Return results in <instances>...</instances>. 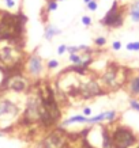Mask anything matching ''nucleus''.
Here are the masks:
<instances>
[{
  "label": "nucleus",
  "mask_w": 139,
  "mask_h": 148,
  "mask_svg": "<svg viewBox=\"0 0 139 148\" xmlns=\"http://www.w3.org/2000/svg\"><path fill=\"white\" fill-rule=\"evenodd\" d=\"M19 114V107L10 99H0V118L15 117Z\"/></svg>",
  "instance_id": "nucleus-9"
},
{
  "label": "nucleus",
  "mask_w": 139,
  "mask_h": 148,
  "mask_svg": "<svg viewBox=\"0 0 139 148\" xmlns=\"http://www.w3.org/2000/svg\"><path fill=\"white\" fill-rule=\"evenodd\" d=\"M57 67H59V61L55 60V59H53V60H49V61L46 62V68H48V69H56Z\"/></svg>",
  "instance_id": "nucleus-19"
},
{
  "label": "nucleus",
  "mask_w": 139,
  "mask_h": 148,
  "mask_svg": "<svg viewBox=\"0 0 139 148\" xmlns=\"http://www.w3.org/2000/svg\"><path fill=\"white\" fill-rule=\"evenodd\" d=\"M81 22H82L83 26H90L91 25V18H90L89 15H83L82 19H81Z\"/></svg>",
  "instance_id": "nucleus-23"
},
{
  "label": "nucleus",
  "mask_w": 139,
  "mask_h": 148,
  "mask_svg": "<svg viewBox=\"0 0 139 148\" xmlns=\"http://www.w3.org/2000/svg\"><path fill=\"white\" fill-rule=\"evenodd\" d=\"M90 114H91V109H90V107H85V109H83V116L89 117Z\"/></svg>",
  "instance_id": "nucleus-27"
},
{
  "label": "nucleus",
  "mask_w": 139,
  "mask_h": 148,
  "mask_svg": "<svg viewBox=\"0 0 139 148\" xmlns=\"http://www.w3.org/2000/svg\"><path fill=\"white\" fill-rule=\"evenodd\" d=\"M26 69H27V74L30 75V76H33V78L41 76L42 72H44V62H42V59H41L37 53L30 55L29 59H27Z\"/></svg>",
  "instance_id": "nucleus-6"
},
{
  "label": "nucleus",
  "mask_w": 139,
  "mask_h": 148,
  "mask_svg": "<svg viewBox=\"0 0 139 148\" xmlns=\"http://www.w3.org/2000/svg\"><path fill=\"white\" fill-rule=\"evenodd\" d=\"M136 143V136L130 128L117 126L112 132V144L113 148H131Z\"/></svg>",
  "instance_id": "nucleus-2"
},
{
  "label": "nucleus",
  "mask_w": 139,
  "mask_h": 148,
  "mask_svg": "<svg viewBox=\"0 0 139 148\" xmlns=\"http://www.w3.org/2000/svg\"><path fill=\"white\" fill-rule=\"evenodd\" d=\"M102 94H104V91H102L101 86L95 80H89L87 83H85L79 87V95L83 99L94 98L97 95H102Z\"/></svg>",
  "instance_id": "nucleus-7"
},
{
  "label": "nucleus",
  "mask_w": 139,
  "mask_h": 148,
  "mask_svg": "<svg viewBox=\"0 0 139 148\" xmlns=\"http://www.w3.org/2000/svg\"><path fill=\"white\" fill-rule=\"evenodd\" d=\"M120 68L119 67H109L101 76L102 84L108 88H116L121 86L123 83L120 82Z\"/></svg>",
  "instance_id": "nucleus-5"
},
{
  "label": "nucleus",
  "mask_w": 139,
  "mask_h": 148,
  "mask_svg": "<svg viewBox=\"0 0 139 148\" xmlns=\"http://www.w3.org/2000/svg\"><path fill=\"white\" fill-rule=\"evenodd\" d=\"M89 1H91V0H83V3H85V4H87Z\"/></svg>",
  "instance_id": "nucleus-28"
},
{
  "label": "nucleus",
  "mask_w": 139,
  "mask_h": 148,
  "mask_svg": "<svg viewBox=\"0 0 139 148\" xmlns=\"http://www.w3.org/2000/svg\"><path fill=\"white\" fill-rule=\"evenodd\" d=\"M94 43L97 46H104L107 43V39H105V37H97L94 39Z\"/></svg>",
  "instance_id": "nucleus-22"
},
{
  "label": "nucleus",
  "mask_w": 139,
  "mask_h": 148,
  "mask_svg": "<svg viewBox=\"0 0 139 148\" xmlns=\"http://www.w3.org/2000/svg\"><path fill=\"white\" fill-rule=\"evenodd\" d=\"M86 124L87 122V117L86 116H72V117H70L68 120H66V121H63V126H70V125H72V124Z\"/></svg>",
  "instance_id": "nucleus-12"
},
{
  "label": "nucleus",
  "mask_w": 139,
  "mask_h": 148,
  "mask_svg": "<svg viewBox=\"0 0 139 148\" xmlns=\"http://www.w3.org/2000/svg\"><path fill=\"white\" fill-rule=\"evenodd\" d=\"M40 116H41V103H40V97L32 95L27 99L26 109L23 111L22 120L26 124H36L40 122Z\"/></svg>",
  "instance_id": "nucleus-4"
},
{
  "label": "nucleus",
  "mask_w": 139,
  "mask_h": 148,
  "mask_svg": "<svg viewBox=\"0 0 139 148\" xmlns=\"http://www.w3.org/2000/svg\"><path fill=\"white\" fill-rule=\"evenodd\" d=\"M38 97H40V103H41L40 122L44 125V128L55 126L62 118V110L55 97L53 88L49 84H45L41 87Z\"/></svg>",
  "instance_id": "nucleus-1"
},
{
  "label": "nucleus",
  "mask_w": 139,
  "mask_h": 148,
  "mask_svg": "<svg viewBox=\"0 0 139 148\" xmlns=\"http://www.w3.org/2000/svg\"><path fill=\"white\" fill-rule=\"evenodd\" d=\"M83 59H85V56L81 55V53H72V55H70V61L72 62L74 65H82Z\"/></svg>",
  "instance_id": "nucleus-15"
},
{
  "label": "nucleus",
  "mask_w": 139,
  "mask_h": 148,
  "mask_svg": "<svg viewBox=\"0 0 139 148\" xmlns=\"http://www.w3.org/2000/svg\"><path fill=\"white\" fill-rule=\"evenodd\" d=\"M45 1H46V3H49V1H53V0H45Z\"/></svg>",
  "instance_id": "nucleus-29"
},
{
  "label": "nucleus",
  "mask_w": 139,
  "mask_h": 148,
  "mask_svg": "<svg viewBox=\"0 0 139 148\" xmlns=\"http://www.w3.org/2000/svg\"><path fill=\"white\" fill-rule=\"evenodd\" d=\"M86 7H87V10H90V11H97L98 3H97L95 0H91V1H89L87 4H86Z\"/></svg>",
  "instance_id": "nucleus-18"
},
{
  "label": "nucleus",
  "mask_w": 139,
  "mask_h": 148,
  "mask_svg": "<svg viewBox=\"0 0 139 148\" xmlns=\"http://www.w3.org/2000/svg\"><path fill=\"white\" fill-rule=\"evenodd\" d=\"M130 16H131V19H132L134 22H139V1H135L131 6Z\"/></svg>",
  "instance_id": "nucleus-14"
},
{
  "label": "nucleus",
  "mask_w": 139,
  "mask_h": 148,
  "mask_svg": "<svg viewBox=\"0 0 139 148\" xmlns=\"http://www.w3.org/2000/svg\"><path fill=\"white\" fill-rule=\"evenodd\" d=\"M66 145V136L62 130H55L42 141L44 148H64Z\"/></svg>",
  "instance_id": "nucleus-8"
},
{
  "label": "nucleus",
  "mask_w": 139,
  "mask_h": 148,
  "mask_svg": "<svg viewBox=\"0 0 139 148\" xmlns=\"http://www.w3.org/2000/svg\"><path fill=\"white\" fill-rule=\"evenodd\" d=\"M123 22H124V10L120 8L119 3L115 0L111 10L105 14V16L100 20V23L111 29H117L123 25Z\"/></svg>",
  "instance_id": "nucleus-3"
},
{
  "label": "nucleus",
  "mask_w": 139,
  "mask_h": 148,
  "mask_svg": "<svg viewBox=\"0 0 139 148\" xmlns=\"http://www.w3.org/2000/svg\"><path fill=\"white\" fill-rule=\"evenodd\" d=\"M62 34V30L60 29H57L55 26L52 25H46L44 29V38L46 41H51L52 38L55 37V36H60Z\"/></svg>",
  "instance_id": "nucleus-11"
},
{
  "label": "nucleus",
  "mask_w": 139,
  "mask_h": 148,
  "mask_svg": "<svg viewBox=\"0 0 139 148\" xmlns=\"http://www.w3.org/2000/svg\"><path fill=\"white\" fill-rule=\"evenodd\" d=\"M130 106H131V109L135 111H138L139 113V102L136 99H130Z\"/></svg>",
  "instance_id": "nucleus-21"
},
{
  "label": "nucleus",
  "mask_w": 139,
  "mask_h": 148,
  "mask_svg": "<svg viewBox=\"0 0 139 148\" xmlns=\"http://www.w3.org/2000/svg\"><path fill=\"white\" fill-rule=\"evenodd\" d=\"M66 52H67V45H64V43H63V45H60V46L57 48V55H59V56L64 55Z\"/></svg>",
  "instance_id": "nucleus-24"
},
{
  "label": "nucleus",
  "mask_w": 139,
  "mask_h": 148,
  "mask_svg": "<svg viewBox=\"0 0 139 148\" xmlns=\"http://www.w3.org/2000/svg\"><path fill=\"white\" fill-rule=\"evenodd\" d=\"M57 10V0H53V1H49L48 3V7H46V11H56Z\"/></svg>",
  "instance_id": "nucleus-20"
},
{
  "label": "nucleus",
  "mask_w": 139,
  "mask_h": 148,
  "mask_svg": "<svg viewBox=\"0 0 139 148\" xmlns=\"http://www.w3.org/2000/svg\"><path fill=\"white\" fill-rule=\"evenodd\" d=\"M102 147L104 148H113L112 144V135L107 129L102 130Z\"/></svg>",
  "instance_id": "nucleus-13"
},
{
  "label": "nucleus",
  "mask_w": 139,
  "mask_h": 148,
  "mask_svg": "<svg viewBox=\"0 0 139 148\" xmlns=\"http://www.w3.org/2000/svg\"><path fill=\"white\" fill-rule=\"evenodd\" d=\"M128 93L132 97H139V75H135L128 80Z\"/></svg>",
  "instance_id": "nucleus-10"
},
{
  "label": "nucleus",
  "mask_w": 139,
  "mask_h": 148,
  "mask_svg": "<svg viewBox=\"0 0 139 148\" xmlns=\"http://www.w3.org/2000/svg\"><path fill=\"white\" fill-rule=\"evenodd\" d=\"M4 3H6V6L8 8H14L15 7V1L14 0H4Z\"/></svg>",
  "instance_id": "nucleus-26"
},
{
  "label": "nucleus",
  "mask_w": 139,
  "mask_h": 148,
  "mask_svg": "<svg viewBox=\"0 0 139 148\" xmlns=\"http://www.w3.org/2000/svg\"><path fill=\"white\" fill-rule=\"evenodd\" d=\"M105 121V111L98 114V116H94V117H87V122L86 124H98V122H102Z\"/></svg>",
  "instance_id": "nucleus-16"
},
{
  "label": "nucleus",
  "mask_w": 139,
  "mask_h": 148,
  "mask_svg": "<svg viewBox=\"0 0 139 148\" xmlns=\"http://www.w3.org/2000/svg\"><path fill=\"white\" fill-rule=\"evenodd\" d=\"M127 50H130V52H138L139 50V42H130L127 43Z\"/></svg>",
  "instance_id": "nucleus-17"
},
{
  "label": "nucleus",
  "mask_w": 139,
  "mask_h": 148,
  "mask_svg": "<svg viewBox=\"0 0 139 148\" xmlns=\"http://www.w3.org/2000/svg\"><path fill=\"white\" fill-rule=\"evenodd\" d=\"M112 49L113 50H120L121 49V42L120 41H115V42L112 43Z\"/></svg>",
  "instance_id": "nucleus-25"
}]
</instances>
